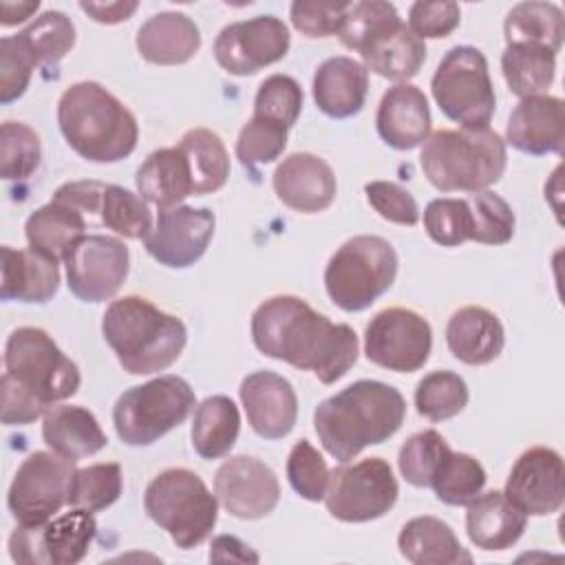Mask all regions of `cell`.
Returning a JSON list of instances; mask_svg holds the SVG:
<instances>
[{
	"label": "cell",
	"instance_id": "74e56055",
	"mask_svg": "<svg viewBox=\"0 0 565 565\" xmlns=\"http://www.w3.org/2000/svg\"><path fill=\"white\" fill-rule=\"evenodd\" d=\"M38 66L55 68L75 44V26L62 11H44L15 33Z\"/></svg>",
	"mask_w": 565,
	"mask_h": 565
},
{
	"label": "cell",
	"instance_id": "ab89813d",
	"mask_svg": "<svg viewBox=\"0 0 565 565\" xmlns=\"http://www.w3.org/2000/svg\"><path fill=\"white\" fill-rule=\"evenodd\" d=\"M450 452L452 448L437 430H422L408 437L399 448V475L415 488H430Z\"/></svg>",
	"mask_w": 565,
	"mask_h": 565
},
{
	"label": "cell",
	"instance_id": "d590c367",
	"mask_svg": "<svg viewBox=\"0 0 565 565\" xmlns=\"http://www.w3.org/2000/svg\"><path fill=\"white\" fill-rule=\"evenodd\" d=\"M501 71L508 88L516 97L543 95L556 75V53L543 46L508 44L501 53Z\"/></svg>",
	"mask_w": 565,
	"mask_h": 565
},
{
	"label": "cell",
	"instance_id": "d6986e66",
	"mask_svg": "<svg viewBox=\"0 0 565 565\" xmlns=\"http://www.w3.org/2000/svg\"><path fill=\"white\" fill-rule=\"evenodd\" d=\"M218 505L236 519L254 521L271 514L280 499L276 472L260 459L236 455L225 459L214 475Z\"/></svg>",
	"mask_w": 565,
	"mask_h": 565
},
{
	"label": "cell",
	"instance_id": "ffe728a7",
	"mask_svg": "<svg viewBox=\"0 0 565 565\" xmlns=\"http://www.w3.org/2000/svg\"><path fill=\"white\" fill-rule=\"evenodd\" d=\"M503 492L525 514L545 516L558 512L565 501L561 455L547 446L527 448L514 461Z\"/></svg>",
	"mask_w": 565,
	"mask_h": 565
},
{
	"label": "cell",
	"instance_id": "9f6ffc18",
	"mask_svg": "<svg viewBox=\"0 0 565 565\" xmlns=\"http://www.w3.org/2000/svg\"><path fill=\"white\" fill-rule=\"evenodd\" d=\"M135 0H124V2H79V9L88 13L95 22L99 24H117L128 20L137 11Z\"/></svg>",
	"mask_w": 565,
	"mask_h": 565
},
{
	"label": "cell",
	"instance_id": "836d02e7",
	"mask_svg": "<svg viewBox=\"0 0 565 565\" xmlns=\"http://www.w3.org/2000/svg\"><path fill=\"white\" fill-rule=\"evenodd\" d=\"M238 430L241 415L236 404L227 395H210L194 408L192 448L201 459H221L234 448Z\"/></svg>",
	"mask_w": 565,
	"mask_h": 565
},
{
	"label": "cell",
	"instance_id": "7a4b0ae2",
	"mask_svg": "<svg viewBox=\"0 0 565 565\" xmlns=\"http://www.w3.org/2000/svg\"><path fill=\"white\" fill-rule=\"evenodd\" d=\"M82 375L77 364L38 327L11 331L4 344L2 424H31L77 393Z\"/></svg>",
	"mask_w": 565,
	"mask_h": 565
},
{
	"label": "cell",
	"instance_id": "7c38bea8",
	"mask_svg": "<svg viewBox=\"0 0 565 565\" xmlns=\"http://www.w3.org/2000/svg\"><path fill=\"white\" fill-rule=\"evenodd\" d=\"M399 488L391 466L380 457H369L329 472L324 492L327 510L344 523H366L384 516L397 501Z\"/></svg>",
	"mask_w": 565,
	"mask_h": 565
},
{
	"label": "cell",
	"instance_id": "83f0119b",
	"mask_svg": "<svg viewBox=\"0 0 565 565\" xmlns=\"http://www.w3.org/2000/svg\"><path fill=\"white\" fill-rule=\"evenodd\" d=\"M2 300L49 302L60 289V267L51 256L29 247L13 249L2 245Z\"/></svg>",
	"mask_w": 565,
	"mask_h": 565
},
{
	"label": "cell",
	"instance_id": "1f68e13d",
	"mask_svg": "<svg viewBox=\"0 0 565 565\" xmlns=\"http://www.w3.org/2000/svg\"><path fill=\"white\" fill-rule=\"evenodd\" d=\"M399 554L413 565H461L472 563V554L455 536L452 527L430 514L404 523L397 536Z\"/></svg>",
	"mask_w": 565,
	"mask_h": 565
},
{
	"label": "cell",
	"instance_id": "f907efd6",
	"mask_svg": "<svg viewBox=\"0 0 565 565\" xmlns=\"http://www.w3.org/2000/svg\"><path fill=\"white\" fill-rule=\"evenodd\" d=\"M35 68L38 64L20 38L4 35L0 40V102L11 104L22 97Z\"/></svg>",
	"mask_w": 565,
	"mask_h": 565
},
{
	"label": "cell",
	"instance_id": "5bb4252c",
	"mask_svg": "<svg viewBox=\"0 0 565 565\" xmlns=\"http://www.w3.org/2000/svg\"><path fill=\"white\" fill-rule=\"evenodd\" d=\"M93 512L73 508L40 525H20L9 536V556L26 565H75L95 541Z\"/></svg>",
	"mask_w": 565,
	"mask_h": 565
},
{
	"label": "cell",
	"instance_id": "8fae6325",
	"mask_svg": "<svg viewBox=\"0 0 565 565\" xmlns=\"http://www.w3.org/2000/svg\"><path fill=\"white\" fill-rule=\"evenodd\" d=\"M433 99L439 110L468 130L488 128L497 97L483 53L475 46H452L430 79Z\"/></svg>",
	"mask_w": 565,
	"mask_h": 565
},
{
	"label": "cell",
	"instance_id": "60d3db41",
	"mask_svg": "<svg viewBox=\"0 0 565 565\" xmlns=\"http://www.w3.org/2000/svg\"><path fill=\"white\" fill-rule=\"evenodd\" d=\"M468 404V386L459 373L433 371L415 388L417 413L430 422H444L459 415Z\"/></svg>",
	"mask_w": 565,
	"mask_h": 565
},
{
	"label": "cell",
	"instance_id": "ac0fdd59",
	"mask_svg": "<svg viewBox=\"0 0 565 565\" xmlns=\"http://www.w3.org/2000/svg\"><path fill=\"white\" fill-rule=\"evenodd\" d=\"M214 227L216 216L207 207L177 205L159 210L143 247L159 265L185 269L207 252Z\"/></svg>",
	"mask_w": 565,
	"mask_h": 565
},
{
	"label": "cell",
	"instance_id": "ee69618b",
	"mask_svg": "<svg viewBox=\"0 0 565 565\" xmlns=\"http://www.w3.org/2000/svg\"><path fill=\"white\" fill-rule=\"evenodd\" d=\"M40 137L22 121L0 126V174L7 181L29 179L40 166Z\"/></svg>",
	"mask_w": 565,
	"mask_h": 565
},
{
	"label": "cell",
	"instance_id": "30bf717a",
	"mask_svg": "<svg viewBox=\"0 0 565 565\" xmlns=\"http://www.w3.org/2000/svg\"><path fill=\"white\" fill-rule=\"evenodd\" d=\"M192 386L179 375H159L124 391L113 406L117 437L128 446H150L194 411Z\"/></svg>",
	"mask_w": 565,
	"mask_h": 565
},
{
	"label": "cell",
	"instance_id": "f35d334b",
	"mask_svg": "<svg viewBox=\"0 0 565 565\" xmlns=\"http://www.w3.org/2000/svg\"><path fill=\"white\" fill-rule=\"evenodd\" d=\"M99 225L132 241H146L154 227L148 203L139 194L115 183H106L104 188Z\"/></svg>",
	"mask_w": 565,
	"mask_h": 565
},
{
	"label": "cell",
	"instance_id": "5b68a950",
	"mask_svg": "<svg viewBox=\"0 0 565 565\" xmlns=\"http://www.w3.org/2000/svg\"><path fill=\"white\" fill-rule=\"evenodd\" d=\"M102 333L130 375H150L168 369L188 342L185 324L141 296L113 300L102 316Z\"/></svg>",
	"mask_w": 565,
	"mask_h": 565
},
{
	"label": "cell",
	"instance_id": "db71d44e",
	"mask_svg": "<svg viewBox=\"0 0 565 565\" xmlns=\"http://www.w3.org/2000/svg\"><path fill=\"white\" fill-rule=\"evenodd\" d=\"M461 22V11L457 2L437 0V2H415L408 9V29L419 38H446Z\"/></svg>",
	"mask_w": 565,
	"mask_h": 565
},
{
	"label": "cell",
	"instance_id": "816d5d0a",
	"mask_svg": "<svg viewBox=\"0 0 565 565\" xmlns=\"http://www.w3.org/2000/svg\"><path fill=\"white\" fill-rule=\"evenodd\" d=\"M351 2L298 0L291 4V24L307 38H329L340 33Z\"/></svg>",
	"mask_w": 565,
	"mask_h": 565
},
{
	"label": "cell",
	"instance_id": "6da1fadb",
	"mask_svg": "<svg viewBox=\"0 0 565 565\" xmlns=\"http://www.w3.org/2000/svg\"><path fill=\"white\" fill-rule=\"evenodd\" d=\"M252 342L274 360L311 371L333 384L358 360V335L349 324L331 322L298 296H271L252 313Z\"/></svg>",
	"mask_w": 565,
	"mask_h": 565
},
{
	"label": "cell",
	"instance_id": "11a10c76",
	"mask_svg": "<svg viewBox=\"0 0 565 565\" xmlns=\"http://www.w3.org/2000/svg\"><path fill=\"white\" fill-rule=\"evenodd\" d=\"M210 561H218V563H227V561L258 563L260 556L254 550H249V545L243 543L241 539L230 536V534H221L210 545Z\"/></svg>",
	"mask_w": 565,
	"mask_h": 565
},
{
	"label": "cell",
	"instance_id": "f6af8a7d",
	"mask_svg": "<svg viewBox=\"0 0 565 565\" xmlns=\"http://www.w3.org/2000/svg\"><path fill=\"white\" fill-rule=\"evenodd\" d=\"M470 210H472V238L483 245H505L514 236V212L510 203L490 192H472L470 199Z\"/></svg>",
	"mask_w": 565,
	"mask_h": 565
},
{
	"label": "cell",
	"instance_id": "4fadbf2b",
	"mask_svg": "<svg viewBox=\"0 0 565 565\" xmlns=\"http://www.w3.org/2000/svg\"><path fill=\"white\" fill-rule=\"evenodd\" d=\"M75 461L46 450L31 452L13 475L7 505L20 525L51 521L64 503L75 475Z\"/></svg>",
	"mask_w": 565,
	"mask_h": 565
},
{
	"label": "cell",
	"instance_id": "9a60e30c",
	"mask_svg": "<svg viewBox=\"0 0 565 565\" xmlns=\"http://www.w3.org/2000/svg\"><path fill=\"white\" fill-rule=\"evenodd\" d=\"M430 347L433 331L428 320L404 307H388L375 313L364 331L366 360L395 373L422 369Z\"/></svg>",
	"mask_w": 565,
	"mask_h": 565
},
{
	"label": "cell",
	"instance_id": "e0dca14e",
	"mask_svg": "<svg viewBox=\"0 0 565 565\" xmlns=\"http://www.w3.org/2000/svg\"><path fill=\"white\" fill-rule=\"evenodd\" d=\"M289 44L291 35L280 18L256 15L221 29L214 40V60L230 75H254L282 60Z\"/></svg>",
	"mask_w": 565,
	"mask_h": 565
},
{
	"label": "cell",
	"instance_id": "d4e9b609",
	"mask_svg": "<svg viewBox=\"0 0 565 565\" xmlns=\"http://www.w3.org/2000/svg\"><path fill=\"white\" fill-rule=\"evenodd\" d=\"M316 106L331 119H347L362 110L369 93V71L347 55L324 60L313 73Z\"/></svg>",
	"mask_w": 565,
	"mask_h": 565
},
{
	"label": "cell",
	"instance_id": "d6a6232c",
	"mask_svg": "<svg viewBox=\"0 0 565 565\" xmlns=\"http://www.w3.org/2000/svg\"><path fill=\"white\" fill-rule=\"evenodd\" d=\"M90 221L77 207L51 199L46 205L31 212L24 223V236L29 247L51 256L53 260H64L68 249L86 236Z\"/></svg>",
	"mask_w": 565,
	"mask_h": 565
},
{
	"label": "cell",
	"instance_id": "cb8c5ba5",
	"mask_svg": "<svg viewBox=\"0 0 565 565\" xmlns=\"http://www.w3.org/2000/svg\"><path fill=\"white\" fill-rule=\"evenodd\" d=\"M375 128L382 141L395 150H413L430 135L426 95L408 82L391 86L377 106Z\"/></svg>",
	"mask_w": 565,
	"mask_h": 565
},
{
	"label": "cell",
	"instance_id": "603a6c76",
	"mask_svg": "<svg viewBox=\"0 0 565 565\" xmlns=\"http://www.w3.org/2000/svg\"><path fill=\"white\" fill-rule=\"evenodd\" d=\"M505 141L525 154H561L565 141V104L561 97L521 99L508 117Z\"/></svg>",
	"mask_w": 565,
	"mask_h": 565
},
{
	"label": "cell",
	"instance_id": "9c48e42d",
	"mask_svg": "<svg viewBox=\"0 0 565 565\" xmlns=\"http://www.w3.org/2000/svg\"><path fill=\"white\" fill-rule=\"evenodd\" d=\"M397 254L382 236H353L344 241L324 267V289L342 311H364L397 276Z\"/></svg>",
	"mask_w": 565,
	"mask_h": 565
},
{
	"label": "cell",
	"instance_id": "6f0895ef",
	"mask_svg": "<svg viewBox=\"0 0 565 565\" xmlns=\"http://www.w3.org/2000/svg\"><path fill=\"white\" fill-rule=\"evenodd\" d=\"M40 9V2L38 0H31V2H0V24L2 26H13V24H20L24 20H29L35 11Z\"/></svg>",
	"mask_w": 565,
	"mask_h": 565
},
{
	"label": "cell",
	"instance_id": "681fc988",
	"mask_svg": "<svg viewBox=\"0 0 565 565\" xmlns=\"http://www.w3.org/2000/svg\"><path fill=\"white\" fill-rule=\"evenodd\" d=\"M287 479L296 494L307 501H322L329 486V468L322 455L307 441L294 444L287 457Z\"/></svg>",
	"mask_w": 565,
	"mask_h": 565
},
{
	"label": "cell",
	"instance_id": "e575fe53",
	"mask_svg": "<svg viewBox=\"0 0 565 565\" xmlns=\"http://www.w3.org/2000/svg\"><path fill=\"white\" fill-rule=\"evenodd\" d=\"M503 33L508 44L543 46L558 53L565 35L563 11L554 2H519L508 11Z\"/></svg>",
	"mask_w": 565,
	"mask_h": 565
},
{
	"label": "cell",
	"instance_id": "7402d4cb",
	"mask_svg": "<svg viewBox=\"0 0 565 565\" xmlns=\"http://www.w3.org/2000/svg\"><path fill=\"white\" fill-rule=\"evenodd\" d=\"M271 185L287 207L302 214L327 210L338 190L331 166L311 152H294L285 157L271 174Z\"/></svg>",
	"mask_w": 565,
	"mask_h": 565
},
{
	"label": "cell",
	"instance_id": "277c9868",
	"mask_svg": "<svg viewBox=\"0 0 565 565\" xmlns=\"http://www.w3.org/2000/svg\"><path fill=\"white\" fill-rule=\"evenodd\" d=\"M57 124L66 143L93 163L130 157L139 139L135 115L97 82H75L62 93Z\"/></svg>",
	"mask_w": 565,
	"mask_h": 565
},
{
	"label": "cell",
	"instance_id": "c3c4849f",
	"mask_svg": "<svg viewBox=\"0 0 565 565\" xmlns=\"http://www.w3.org/2000/svg\"><path fill=\"white\" fill-rule=\"evenodd\" d=\"M302 110V88L289 75H269L260 82L254 97V115L291 128Z\"/></svg>",
	"mask_w": 565,
	"mask_h": 565
},
{
	"label": "cell",
	"instance_id": "7bdbcfd3",
	"mask_svg": "<svg viewBox=\"0 0 565 565\" xmlns=\"http://www.w3.org/2000/svg\"><path fill=\"white\" fill-rule=\"evenodd\" d=\"M486 479V470L475 457L466 452H450L430 488L446 505H468L477 494H481Z\"/></svg>",
	"mask_w": 565,
	"mask_h": 565
},
{
	"label": "cell",
	"instance_id": "4dcf8cb0",
	"mask_svg": "<svg viewBox=\"0 0 565 565\" xmlns=\"http://www.w3.org/2000/svg\"><path fill=\"white\" fill-rule=\"evenodd\" d=\"M42 439L53 452L71 461L90 457L108 444L97 417L88 408L71 404H55L44 413Z\"/></svg>",
	"mask_w": 565,
	"mask_h": 565
},
{
	"label": "cell",
	"instance_id": "bcb514c9",
	"mask_svg": "<svg viewBox=\"0 0 565 565\" xmlns=\"http://www.w3.org/2000/svg\"><path fill=\"white\" fill-rule=\"evenodd\" d=\"M424 230L441 247H457L472 238L468 199H433L424 210Z\"/></svg>",
	"mask_w": 565,
	"mask_h": 565
},
{
	"label": "cell",
	"instance_id": "3957f363",
	"mask_svg": "<svg viewBox=\"0 0 565 565\" xmlns=\"http://www.w3.org/2000/svg\"><path fill=\"white\" fill-rule=\"evenodd\" d=\"M406 417L402 393L377 380H358L322 399L313 411V428L322 448L340 463H349L366 446L393 437Z\"/></svg>",
	"mask_w": 565,
	"mask_h": 565
},
{
	"label": "cell",
	"instance_id": "2e32d148",
	"mask_svg": "<svg viewBox=\"0 0 565 565\" xmlns=\"http://www.w3.org/2000/svg\"><path fill=\"white\" fill-rule=\"evenodd\" d=\"M66 285L82 302H106L124 285L130 267L128 247L106 234L82 236L64 256Z\"/></svg>",
	"mask_w": 565,
	"mask_h": 565
},
{
	"label": "cell",
	"instance_id": "f1b7e54d",
	"mask_svg": "<svg viewBox=\"0 0 565 565\" xmlns=\"http://www.w3.org/2000/svg\"><path fill=\"white\" fill-rule=\"evenodd\" d=\"M450 353L470 366H481L499 358L505 344L501 320L483 307H461L446 324Z\"/></svg>",
	"mask_w": 565,
	"mask_h": 565
},
{
	"label": "cell",
	"instance_id": "44dd1931",
	"mask_svg": "<svg viewBox=\"0 0 565 565\" xmlns=\"http://www.w3.org/2000/svg\"><path fill=\"white\" fill-rule=\"evenodd\" d=\"M241 404L252 430L263 439L287 437L298 417V397L289 380L274 371H254L243 377Z\"/></svg>",
	"mask_w": 565,
	"mask_h": 565
},
{
	"label": "cell",
	"instance_id": "7dc6e473",
	"mask_svg": "<svg viewBox=\"0 0 565 565\" xmlns=\"http://www.w3.org/2000/svg\"><path fill=\"white\" fill-rule=\"evenodd\" d=\"M287 130L289 128L278 121L252 115L238 132L236 159L247 168L276 161L287 148Z\"/></svg>",
	"mask_w": 565,
	"mask_h": 565
},
{
	"label": "cell",
	"instance_id": "4316f807",
	"mask_svg": "<svg viewBox=\"0 0 565 565\" xmlns=\"http://www.w3.org/2000/svg\"><path fill=\"white\" fill-rule=\"evenodd\" d=\"M135 44L146 62L177 66L196 55L201 49V31L185 13L161 11L139 26Z\"/></svg>",
	"mask_w": 565,
	"mask_h": 565
},
{
	"label": "cell",
	"instance_id": "f5cc1de1",
	"mask_svg": "<svg viewBox=\"0 0 565 565\" xmlns=\"http://www.w3.org/2000/svg\"><path fill=\"white\" fill-rule=\"evenodd\" d=\"M369 205L386 221L397 225H415L419 221V207L413 194L393 181H369L364 185Z\"/></svg>",
	"mask_w": 565,
	"mask_h": 565
},
{
	"label": "cell",
	"instance_id": "484cf974",
	"mask_svg": "<svg viewBox=\"0 0 565 565\" xmlns=\"http://www.w3.org/2000/svg\"><path fill=\"white\" fill-rule=\"evenodd\" d=\"M527 525V514L519 510L505 492L490 490L477 494L468 503L466 532L472 545L486 552H503L512 547Z\"/></svg>",
	"mask_w": 565,
	"mask_h": 565
},
{
	"label": "cell",
	"instance_id": "b9f144b4",
	"mask_svg": "<svg viewBox=\"0 0 565 565\" xmlns=\"http://www.w3.org/2000/svg\"><path fill=\"white\" fill-rule=\"evenodd\" d=\"M124 490V477L119 463H93L75 470L68 505L86 512H102L110 508Z\"/></svg>",
	"mask_w": 565,
	"mask_h": 565
},
{
	"label": "cell",
	"instance_id": "52a82bcc",
	"mask_svg": "<svg viewBox=\"0 0 565 565\" xmlns=\"http://www.w3.org/2000/svg\"><path fill=\"white\" fill-rule=\"evenodd\" d=\"M338 38L362 55L366 71L386 79L415 77L426 60L424 40L402 22L391 2H351Z\"/></svg>",
	"mask_w": 565,
	"mask_h": 565
},
{
	"label": "cell",
	"instance_id": "f546056e",
	"mask_svg": "<svg viewBox=\"0 0 565 565\" xmlns=\"http://www.w3.org/2000/svg\"><path fill=\"white\" fill-rule=\"evenodd\" d=\"M135 183L139 196L146 203H152L157 210L177 207L181 201L194 194L190 163L179 146L150 152L137 168Z\"/></svg>",
	"mask_w": 565,
	"mask_h": 565
},
{
	"label": "cell",
	"instance_id": "ba28073f",
	"mask_svg": "<svg viewBox=\"0 0 565 565\" xmlns=\"http://www.w3.org/2000/svg\"><path fill=\"white\" fill-rule=\"evenodd\" d=\"M146 514L170 534L181 550L201 545L218 519V499L203 479L188 468L159 472L143 494Z\"/></svg>",
	"mask_w": 565,
	"mask_h": 565
},
{
	"label": "cell",
	"instance_id": "8d00e7d4",
	"mask_svg": "<svg viewBox=\"0 0 565 565\" xmlns=\"http://www.w3.org/2000/svg\"><path fill=\"white\" fill-rule=\"evenodd\" d=\"M179 148L188 157L194 194H210L227 183L230 154L216 132L207 128H192L181 137Z\"/></svg>",
	"mask_w": 565,
	"mask_h": 565
},
{
	"label": "cell",
	"instance_id": "8992f818",
	"mask_svg": "<svg viewBox=\"0 0 565 565\" xmlns=\"http://www.w3.org/2000/svg\"><path fill=\"white\" fill-rule=\"evenodd\" d=\"M505 163V141L490 128L435 130L419 150L426 179L441 192L488 190L503 177Z\"/></svg>",
	"mask_w": 565,
	"mask_h": 565
}]
</instances>
